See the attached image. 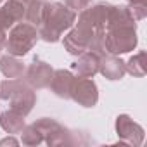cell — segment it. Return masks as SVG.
Wrapping results in <instances>:
<instances>
[{"mask_svg": "<svg viewBox=\"0 0 147 147\" xmlns=\"http://www.w3.org/2000/svg\"><path fill=\"white\" fill-rule=\"evenodd\" d=\"M5 144L16 145V144H18V140H14V138H4V140H0V145H5Z\"/></svg>", "mask_w": 147, "mask_h": 147, "instance_id": "7402d4cb", "label": "cell"}, {"mask_svg": "<svg viewBox=\"0 0 147 147\" xmlns=\"http://www.w3.org/2000/svg\"><path fill=\"white\" fill-rule=\"evenodd\" d=\"M121 24H137V21L133 19L128 5H111V11L107 14V21H106V30L121 26Z\"/></svg>", "mask_w": 147, "mask_h": 147, "instance_id": "5bb4252c", "label": "cell"}, {"mask_svg": "<svg viewBox=\"0 0 147 147\" xmlns=\"http://www.w3.org/2000/svg\"><path fill=\"white\" fill-rule=\"evenodd\" d=\"M128 9L135 21H142L147 16V0H128Z\"/></svg>", "mask_w": 147, "mask_h": 147, "instance_id": "d6986e66", "label": "cell"}, {"mask_svg": "<svg viewBox=\"0 0 147 147\" xmlns=\"http://www.w3.org/2000/svg\"><path fill=\"white\" fill-rule=\"evenodd\" d=\"M69 99H73L78 106L83 107H94L99 100V88L92 78L78 76L73 80Z\"/></svg>", "mask_w": 147, "mask_h": 147, "instance_id": "8992f818", "label": "cell"}, {"mask_svg": "<svg viewBox=\"0 0 147 147\" xmlns=\"http://www.w3.org/2000/svg\"><path fill=\"white\" fill-rule=\"evenodd\" d=\"M99 73L114 82V80H121L125 75H126V66H125V61L119 59L118 55L114 54H107V52H102L100 57H99Z\"/></svg>", "mask_w": 147, "mask_h": 147, "instance_id": "9c48e42d", "label": "cell"}, {"mask_svg": "<svg viewBox=\"0 0 147 147\" xmlns=\"http://www.w3.org/2000/svg\"><path fill=\"white\" fill-rule=\"evenodd\" d=\"M116 133L119 144L140 145L144 142V128L138 123H135L128 114H119L116 118Z\"/></svg>", "mask_w": 147, "mask_h": 147, "instance_id": "ba28073f", "label": "cell"}, {"mask_svg": "<svg viewBox=\"0 0 147 147\" xmlns=\"http://www.w3.org/2000/svg\"><path fill=\"white\" fill-rule=\"evenodd\" d=\"M76 23V12L61 2H45L36 24L38 36L47 43H55L61 40L66 30H71Z\"/></svg>", "mask_w": 147, "mask_h": 147, "instance_id": "6da1fadb", "label": "cell"}, {"mask_svg": "<svg viewBox=\"0 0 147 147\" xmlns=\"http://www.w3.org/2000/svg\"><path fill=\"white\" fill-rule=\"evenodd\" d=\"M21 142L24 145H40V144H43V137L38 131V128L31 123L30 126L23 128V131H21Z\"/></svg>", "mask_w": 147, "mask_h": 147, "instance_id": "ac0fdd59", "label": "cell"}, {"mask_svg": "<svg viewBox=\"0 0 147 147\" xmlns=\"http://www.w3.org/2000/svg\"><path fill=\"white\" fill-rule=\"evenodd\" d=\"M76 26L73 28L62 40L64 49L71 54V55H80L87 50L102 54L106 52L104 49V36H106V30L104 28H92L82 21L75 23Z\"/></svg>", "mask_w": 147, "mask_h": 147, "instance_id": "7a4b0ae2", "label": "cell"}, {"mask_svg": "<svg viewBox=\"0 0 147 147\" xmlns=\"http://www.w3.org/2000/svg\"><path fill=\"white\" fill-rule=\"evenodd\" d=\"M52 75H54V69L49 62L42 61L40 57H35L28 67L24 69V82L33 88V90H42V88H47L50 80H52Z\"/></svg>", "mask_w": 147, "mask_h": 147, "instance_id": "52a82bcc", "label": "cell"}, {"mask_svg": "<svg viewBox=\"0 0 147 147\" xmlns=\"http://www.w3.org/2000/svg\"><path fill=\"white\" fill-rule=\"evenodd\" d=\"M24 64L11 54H5L0 57V73L5 76V78H23L24 75Z\"/></svg>", "mask_w": 147, "mask_h": 147, "instance_id": "9a60e30c", "label": "cell"}, {"mask_svg": "<svg viewBox=\"0 0 147 147\" xmlns=\"http://www.w3.org/2000/svg\"><path fill=\"white\" fill-rule=\"evenodd\" d=\"M38 38H40L38 30L35 24H31L28 21L14 23L11 26V30L7 31V40H5L4 50L11 55L23 57L36 45Z\"/></svg>", "mask_w": 147, "mask_h": 147, "instance_id": "277c9868", "label": "cell"}, {"mask_svg": "<svg viewBox=\"0 0 147 147\" xmlns=\"http://www.w3.org/2000/svg\"><path fill=\"white\" fill-rule=\"evenodd\" d=\"M12 24H14V21L11 19V16L2 7V9H0V49H4L5 40H7V31L11 30Z\"/></svg>", "mask_w": 147, "mask_h": 147, "instance_id": "ffe728a7", "label": "cell"}, {"mask_svg": "<svg viewBox=\"0 0 147 147\" xmlns=\"http://www.w3.org/2000/svg\"><path fill=\"white\" fill-rule=\"evenodd\" d=\"M145 50H140L137 52L135 55H131L128 59V62H125L126 66V73H130L131 76H137V78H142L145 76V73H147V62H145Z\"/></svg>", "mask_w": 147, "mask_h": 147, "instance_id": "2e32d148", "label": "cell"}, {"mask_svg": "<svg viewBox=\"0 0 147 147\" xmlns=\"http://www.w3.org/2000/svg\"><path fill=\"white\" fill-rule=\"evenodd\" d=\"M88 2L90 0H64V4L71 9V11H75L76 14L80 11H83L85 7H88Z\"/></svg>", "mask_w": 147, "mask_h": 147, "instance_id": "44dd1931", "label": "cell"}, {"mask_svg": "<svg viewBox=\"0 0 147 147\" xmlns=\"http://www.w3.org/2000/svg\"><path fill=\"white\" fill-rule=\"evenodd\" d=\"M138 43L137 38V24H121L106 30L104 36V49L107 54H126L133 50Z\"/></svg>", "mask_w": 147, "mask_h": 147, "instance_id": "5b68a950", "label": "cell"}, {"mask_svg": "<svg viewBox=\"0 0 147 147\" xmlns=\"http://www.w3.org/2000/svg\"><path fill=\"white\" fill-rule=\"evenodd\" d=\"M0 2H2V0H0Z\"/></svg>", "mask_w": 147, "mask_h": 147, "instance_id": "603a6c76", "label": "cell"}, {"mask_svg": "<svg viewBox=\"0 0 147 147\" xmlns=\"http://www.w3.org/2000/svg\"><path fill=\"white\" fill-rule=\"evenodd\" d=\"M0 99L9 100L11 109L23 116H28L36 104L35 90L21 78H7L0 83Z\"/></svg>", "mask_w": 147, "mask_h": 147, "instance_id": "3957f363", "label": "cell"}, {"mask_svg": "<svg viewBox=\"0 0 147 147\" xmlns=\"http://www.w3.org/2000/svg\"><path fill=\"white\" fill-rule=\"evenodd\" d=\"M113 4H97L94 7H85L83 11H80L78 14V21L92 26V28H104L106 30V21H107V14L111 11Z\"/></svg>", "mask_w": 147, "mask_h": 147, "instance_id": "30bf717a", "label": "cell"}, {"mask_svg": "<svg viewBox=\"0 0 147 147\" xmlns=\"http://www.w3.org/2000/svg\"><path fill=\"white\" fill-rule=\"evenodd\" d=\"M73 73L67 71V69H55L54 75H52V80L49 83L52 94L59 99H69V94H71V85H73Z\"/></svg>", "mask_w": 147, "mask_h": 147, "instance_id": "7c38bea8", "label": "cell"}, {"mask_svg": "<svg viewBox=\"0 0 147 147\" xmlns=\"http://www.w3.org/2000/svg\"><path fill=\"white\" fill-rule=\"evenodd\" d=\"M24 118L23 114L16 113L14 109H7L0 114V126H2L4 131L11 133V135H16V133H21L23 128L26 126L24 125Z\"/></svg>", "mask_w": 147, "mask_h": 147, "instance_id": "4fadbf2b", "label": "cell"}, {"mask_svg": "<svg viewBox=\"0 0 147 147\" xmlns=\"http://www.w3.org/2000/svg\"><path fill=\"white\" fill-rule=\"evenodd\" d=\"M4 11L11 16V19H12L14 23L26 21L28 4L24 2V0H7L5 5H4Z\"/></svg>", "mask_w": 147, "mask_h": 147, "instance_id": "e0dca14e", "label": "cell"}, {"mask_svg": "<svg viewBox=\"0 0 147 147\" xmlns=\"http://www.w3.org/2000/svg\"><path fill=\"white\" fill-rule=\"evenodd\" d=\"M99 57H100V54L92 52V50H87V52H83V54L78 55V59L73 62L71 69L75 71L78 76L94 78L97 73H99Z\"/></svg>", "mask_w": 147, "mask_h": 147, "instance_id": "8fae6325", "label": "cell"}]
</instances>
